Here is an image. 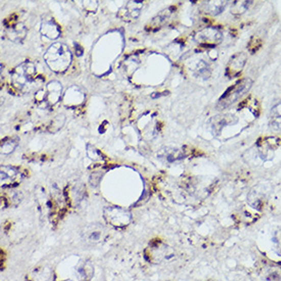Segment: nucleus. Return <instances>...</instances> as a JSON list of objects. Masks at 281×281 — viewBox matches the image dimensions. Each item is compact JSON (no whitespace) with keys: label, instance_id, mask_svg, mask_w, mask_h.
Instances as JSON below:
<instances>
[{"label":"nucleus","instance_id":"25","mask_svg":"<svg viewBox=\"0 0 281 281\" xmlns=\"http://www.w3.org/2000/svg\"><path fill=\"white\" fill-rule=\"evenodd\" d=\"M92 272H93V269L91 267L90 264H87V263H84V265H81L78 267V275L81 279H89L92 275Z\"/></svg>","mask_w":281,"mask_h":281},{"label":"nucleus","instance_id":"19","mask_svg":"<svg viewBox=\"0 0 281 281\" xmlns=\"http://www.w3.org/2000/svg\"><path fill=\"white\" fill-rule=\"evenodd\" d=\"M83 234H84V238L86 239V241L91 242V243H97L103 239L105 231L100 225L95 224V225L88 227Z\"/></svg>","mask_w":281,"mask_h":281},{"label":"nucleus","instance_id":"10","mask_svg":"<svg viewBox=\"0 0 281 281\" xmlns=\"http://www.w3.org/2000/svg\"><path fill=\"white\" fill-rule=\"evenodd\" d=\"M169 250L168 246L162 242L154 243L145 249V259L152 264L161 263L169 257Z\"/></svg>","mask_w":281,"mask_h":281},{"label":"nucleus","instance_id":"28","mask_svg":"<svg viewBox=\"0 0 281 281\" xmlns=\"http://www.w3.org/2000/svg\"><path fill=\"white\" fill-rule=\"evenodd\" d=\"M87 156L90 158V160H99V158H101L100 152L93 146L91 145H87Z\"/></svg>","mask_w":281,"mask_h":281},{"label":"nucleus","instance_id":"5","mask_svg":"<svg viewBox=\"0 0 281 281\" xmlns=\"http://www.w3.org/2000/svg\"><path fill=\"white\" fill-rule=\"evenodd\" d=\"M104 218L108 224L115 228H124L132 220V215L128 210L120 207H107L104 211Z\"/></svg>","mask_w":281,"mask_h":281},{"label":"nucleus","instance_id":"7","mask_svg":"<svg viewBox=\"0 0 281 281\" xmlns=\"http://www.w3.org/2000/svg\"><path fill=\"white\" fill-rule=\"evenodd\" d=\"M24 176L19 169L12 166L2 168V186L3 188H13L20 184Z\"/></svg>","mask_w":281,"mask_h":281},{"label":"nucleus","instance_id":"12","mask_svg":"<svg viewBox=\"0 0 281 281\" xmlns=\"http://www.w3.org/2000/svg\"><path fill=\"white\" fill-rule=\"evenodd\" d=\"M246 63V55L244 53H238L234 55L227 64L226 75L229 78L237 77L244 68Z\"/></svg>","mask_w":281,"mask_h":281},{"label":"nucleus","instance_id":"15","mask_svg":"<svg viewBox=\"0 0 281 281\" xmlns=\"http://www.w3.org/2000/svg\"><path fill=\"white\" fill-rule=\"evenodd\" d=\"M42 35L47 37L48 39H58L61 36V28L59 25L56 23V21L53 18L49 19H44L41 24V29H40Z\"/></svg>","mask_w":281,"mask_h":281},{"label":"nucleus","instance_id":"1","mask_svg":"<svg viewBox=\"0 0 281 281\" xmlns=\"http://www.w3.org/2000/svg\"><path fill=\"white\" fill-rule=\"evenodd\" d=\"M44 61L48 68L56 73L66 72L72 63V54L64 43H55L44 54Z\"/></svg>","mask_w":281,"mask_h":281},{"label":"nucleus","instance_id":"2","mask_svg":"<svg viewBox=\"0 0 281 281\" xmlns=\"http://www.w3.org/2000/svg\"><path fill=\"white\" fill-rule=\"evenodd\" d=\"M13 85L22 92H30L37 82L36 67L32 62H25L16 67L11 73Z\"/></svg>","mask_w":281,"mask_h":281},{"label":"nucleus","instance_id":"18","mask_svg":"<svg viewBox=\"0 0 281 281\" xmlns=\"http://www.w3.org/2000/svg\"><path fill=\"white\" fill-rule=\"evenodd\" d=\"M158 157L168 163H173L182 160L184 158V152L183 150L175 147H163L159 150Z\"/></svg>","mask_w":281,"mask_h":281},{"label":"nucleus","instance_id":"11","mask_svg":"<svg viewBox=\"0 0 281 281\" xmlns=\"http://www.w3.org/2000/svg\"><path fill=\"white\" fill-rule=\"evenodd\" d=\"M267 201V192L264 185L254 186L247 194V202L256 210H262Z\"/></svg>","mask_w":281,"mask_h":281},{"label":"nucleus","instance_id":"13","mask_svg":"<svg viewBox=\"0 0 281 281\" xmlns=\"http://www.w3.org/2000/svg\"><path fill=\"white\" fill-rule=\"evenodd\" d=\"M85 99V93L77 86L70 87L64 94V104L69 108L80 106Z\"/></svg>","mask_w":281,"mask_h":281},{"label":"nucleus","instance_id":"24","mask_svg":"<svg viewBox=\"0 0 281 281\" xmlns=\"http://www.w3.org/2000/svg\"><path fill=\"white\" fill-rule=\"evenodd\" d=\"M194 74L197 77H205V78H209L210 76V70H209V66L202 61H198V63L196 64L195 68L193 69Z\"/></svg>","mask_w":281,"mask_h":281},{"label":"nucleus","instance_id":"26","mask_svg":"<svg viewBox=\"0 0 281 281\" xmlns=\"http://www.w3.org/2000/svg\"><path fill=\"white\" fill-rule=\"evenodd\" d=\"M64 123H65V116L64 115H59L58 117H56L53 120V122H52V124L49 126V131L50 132H57V131H59L63 127Z\"/></svg>","mask_w":281,"mask_h":281},{"label":"nucleus","instance_id":"3","mask_svg":"<svg viewBox=\"0 0 281 281\" xmlns=\"http://www.w3.org/2000/svg\"><path fill=\"white\" fill-rule=\"evenodd\" d=\"M251 85H252V81L248 78L237 81L234 85L228 88L227 91L221 96V98L218 101L217 109L221 111V110L227 109L228 107L236 103L240 97H242L250 89Z\"/></svg>","mask_w":281,"mask_h":281},{"label":"nucleus","instance_id":"20","mask_svg":"<svg viewBox=\"0 0 281 281\" xmlns=\"http://www.w3.org/2000/svg\"><path fill=\"white\" fill-rule=\"evenodd\" d=\"M227 2H221V0L215 2L213 0V2H208L205 4V11L212 16H218L225 10Z\"/></svg>","mask_w":281,"mask_h":281},{"label":"nucleus","instance_id":"22","mask_svg":"<svg viewBox=\"0 0 281 281\" xmlns=\"http://www.w3.org/2000/svg\"><path fill=\"white\" fill-rule=\"evenodd\" d=\"M20 139L18 137H8L2 142V152L4 155H9L13 152L19 145Z\"/></svg>","mask_w":281,"mask_h":281},{"label":"nucleus","instance_id":"14","mask_svg":"<svg viewBox=\"0 0 281 281\" xmlns=\"http://www.w3.org/2000/svg\"><path fill=\"white\" fill-rule=\"evenodd\" d=\"M174 8H169L167 10H164L163 12H161L160 14H158L148 24V26H146V30L149 31H157L162 29L164 26H166L168 24V22L170 21L173 13H174Z\"/></svg>","mask_w":281,"mask_h":281},{"label":"nucleus","instance_id":"21","mask_svg":"<svg viewBox=\"0 0 281 281\" xmlns=\"http://www.w3.org/2000/svg\"><path fill=\"white\" fill-rule=\"evenodd\" d=\"M270 126L274 130H281V104L272 108L270 114Z\"/></svg>","mask_w":281,"mask_h":281},{"label":"nucleus","instance_id":"23","mask_svg":"<svg viewBox=\"0 0 281 281\" xmlns=\"http://www.w3.org/2000/svg\"><path fill=\"white\" fill-rule=\"evenodd\" d=\"M251 4V2H234L231 7V13L234 15H241L248 10Z\"/></svg>","mask_w":281,"mask_h":281},{"label":"nucleus","instance_id":"9","mask_svg":"<svg viewBox=\"0 0 281 281\" xmlns=\"http://www.w3.org/2000/svg\"><path fill=\"white\" fill-rule=\"evenodd\" d=\"M281 140L277 137H266L258 142V150L264 160H271L274 152L280 147Z\"/></svg>","mask_w":281,"mask_h":281},{"label":"nucleus","instance_id":"16","mask_svg":"<svg viewBox=\"0 0 281 281\" xmlns=\"http://www.w3.org/2000/svg\"><path fill=\"white\" fill-rule=\"evenodd\" d=\"M8 37L14 42H22L27 35V29L22 23H14L7 27Z\"/></svg>","mask_w":281,"mask_h":281},{"label":"nucleus","instance_id":"8","mask_svg":"<svg viewBox=\"0 0 281 281\" xmlns=\"http://www.w3.org/2000/svg\"><path fill=\"white\" fill-rule=\"evenodd\" d=\"M142 8H143L142 2L132 0V2H128L126 5H124L121 8V10L118 13V17L125 22L135 21L140 16Z\"/></svg>","mask_w":281,"mask_h":281},{"label":"nucleus","instance_id":"27","mask_svg":"<svg viewBox=\"0 0 281 281\" xmlns=\"http://www.w3.org/2000/svg\"><path fill=\"white\" fill-rule=\"evenodd\" d=\"M261 45H262V40L259 38V37H257V36H254V37H252L251 38V40H250V42L248 43V49H249V52H251L252 54L253 53H256L260 47H261Z\"/></svg>","mask_w":281,"mask_h":281},{"label":"nucleus","instance_id":"6","mask_svg":"<svg viewBox=\"0 0 281 281\" xmlns=\"http://www.w3.org/2000/svg\"><path fill=\"white\" fill-rule=\"evenodd\" d=\"M223 40V34L220 29L215 27H207L199 30L194 35V41L205 47H215Z\"/></svg>","mask_w":281,"mask_h":281},{"label":"nucleus","instance_id":"4","mask_svg":"<svg viewBox=\"0 0 281 281\" xmlns=\"http://www.w3.org/2000/svg\"><path fill=\"white\" fill-rule=\"evenodd\" d=\"M62 91V84L58 81H52L36 92L35 100L40 108L50 109L61 100Z\"/></svg>","mask_w":281,"mask_h":281},{"label":"nucleus","instance_id":"17","mask_svg":"<svg viewBox=\"0 0 281 281\" xmlns=\"http://www.w3.org/2000/svg\"><path fill=\"white\" fill-rule=\"evenodd\" d=\"M236 122H237V119L233 115H223V116L214 117L211 120V126L213 128L214 133L219 134L225 126L235 124Z\"/></svg>","mask_w":281,"mask_h":281}]
</instances>
